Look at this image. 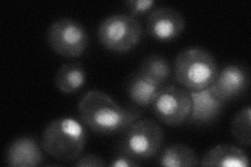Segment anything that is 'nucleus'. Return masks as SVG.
<instances>
[{
    "label": "nucleus",
    "instance_id": "nucleus-1",
    "mask_svg": "<svg viewBox=\"0 0 251 167\" xmlns=\"http://www.w3.org/2000/svg\"><path fill=\"white\" fill-rule=\"evenodd\" d=\"M78 114L84 124L94 133L114 135L122 134L143 113L135 108L122 107L103 91L90 90L78 102Z\"/></svg>",
    "mask_w": 251,
    "mask_h": 167
},
{
    "label": "nucleus",
    "instance_id": "nucleus-2",
    "mask_svg": "<svg viewBox=\"0 0 251 167\" xmlns=\"http://www.w3.org/2000/svg\"><path fill=\"white\" fill-rule=\"evenodd\" d=\"M87 142V134L81 122L72 117L54 119L45 126L41 145L45 154L59 161H75Z\"/></svg>",
    "mask_w": 251,
    "mask_h": 167
},
{
    "label": "nucleus",
    "instance_id": "nucleus-3",
    "mask_svg": "<svg viewBox=\"0 0 251 167\" xmlns=\"http://www.w3.org/2000/svg\"><path fill=\"white\" fill-rule=\"evenodd\" d=\"M218 72L215 57L202 47H187L177 54L174 61V79L187 91L207 88Z\"/></svg>",
    "mask_w": 251,
    "mask_h": 167
},
{
    "label": "nucleus",
    "instance_id": "nucleus-4",
    "mask_svg": "<svg viewBox=\"0 0 251 167\" xmlns=\"http://www.w3.org/2000/svg\"><path fill=\"white\" fill-rule=\"evenodd\" d=\"M163 141L164 132L159 123L139 118L122 133L117 152L141 162L158 154Z\"/></svg>",
    "mask_w": 251,
    "mask_h": 167
},
{
    "label": "nucleus",
    "instance_id": "nucleus-5",
    "mask_svg": "<svg viewBox=\"0 0 251 167\" xmlns=\"http://www.w3.org/2000/svg\"><path fill=\"white\" fill-rule=\"evenodd\" d=\"M143 26L131 14L110 15L100 23L98 38L108 50L119 53L129 52L143 38Z\"/></svg>",
    "mask_w": 251,
    "mask_h": 167
},
{
    "label": "nucleus",
    "instance_id": "nucleus-6",
    "mask_svg": "<svg viewBox=\"0 0 251 167\" xmlns=\"http://www.w3.org/2000/svg\"><path fill=\"white\" fill-rule=\"evenodd\" d=\"M47 43L62 57L77 58L86 51L89 36L82 23L72 18H60L47 29Z\"/></svg>",
    "mask_w": 251,
    "mask_h": 167
},
{
    "label": "nucleus",
    "instance_id": "nucleus-7",
    "mask_svg": "<svg viewBox=\"0 0 251 167\" xmlns=\"http://www.w3.org/2000/svg\"><path fill=\"white\" fill-rule=\"evenodd\" d=\"M152 107L159 121L170 126H179L187 120L191 112L190 93L177 86H162Z\"/></svg>",
    "mask_w": 251,
    "mask_h": 167
},
{
    "label": "nucleus",
    "instance_id": "nucleus-8",
    "mask_svg": "<svg viewBox=\"0 0 251 167\" xmlns=\"http://www.w3.org/2000/svg\"><path fill=\"white\" fill-rule=\"evenodd\" d=\"M146 27L147 34L155 40L172 41L183 33L185 18L173 7H157L149 14Z\"/></svg>",
    "mask_w": 251,
    "mask_h": 167
},
{
    "label": "nucleus",
    "instance_id": "nucleus-9",
    "mask_svg": "<svg viewBox=\"0 0 251 167\" xmlns=\"http://www.w3.org/2000/svg\"><path fill=\"white\" fill-rule=\"evenodd\" d=\"M248 85L249 73L246 67L229 64L219 70L209 87L220 99L226 102L242 95L248 88Z\"/></svg>",
    "mask_w": 251,
    "mask_h": 167
},
{
    "label": "nucleus",
    "instance_id": "nucleus-10",
    "mask_svg": "<svg viewBox=\"0 0 251 167\" xmlns=\"http://www.w3.org/2000/svg\"><path fill=\"white\" fill-rule=\"evenodd\" d=\"M188 93L191 96V112L186 120L188 123L204 125L217 120L226 102L220 99L210 87Z\"/></svg>",
    "mask_w": 251,
    "mask_h": 167
},
{
    "label": "nucleus",
    "instance_id": "nucleus-11",
    "mask_svg": "<svg viewBox=\"0 0 251 167\" xmlns=\"http://www.w3.org/2000/svg\"><path fill=\"white\" fill-rule=\"evenodd\" d=\"M45 161V152L31 136H21L14 139L7 146L4 162L12 167H36Z\"/></svg>",
    "mask_w": 251,
    "mask_h": 167
},
{
    "label": "nucleus",
    "instance_id": "nucleus-12",
    "mask_svg": "<svg viewBox=\"0 0 251 167\" xmlns=\"http://www.w3.org/2000/svg\"><path fill=\"white\" fill-rule=\"evenodd\" d=\"M248 155L240 147L230 144H219L210 148L200 161L201 166L248 167Z\"/></svg>",
    "mask_w": 251,
    "mask_h": 167
},
{
    "label": "nucleus",
    "instance_id": "nucleus-13",
    "mask_svg": "<svg viewBox=\"0 0 251 167\" xmlns=\"http://www.w3.org/2000/svg\"><path fill=\"white\" fill-rule=\"evenodd\" d=\"M162 86L153 81L140 71L130 75L127 82V93L129 98L139 107H149L158 95Z\"/></svg>",
    "mask_w": 251,
    "mask_h": 167
},
{
    "label": "nucleus",
    "instance_id": "nucleus-14",
    "mask_svg": "<svg viewBox=\"0 0 251 167\" xmlns=\"http://www.w3.org/2000/svg\"><path fill=\"white\" fill-rule=\"evenodd\" d=\"M86 77H87L86 69L82 63L63 64L59 67L54 76V85L63 94H74L83 88L86 83Z\"/></svg>",
    "mask_w": 251,
    "mask_h": 167
},
{
    "label": "nucleus",
    "instance_id": "nucleus-15",
    "mask_svg": "<svg viewBox=\"0 0 251 167\" xmlns=\"http://www.w3.org/2000/svg\"><path fill=\"white\" fill-rule=\"evenodd\" d=\"M157 163L166 167H191L200 165V160L193 148L176 143L161 150Z\"/></svg>",
    "mask_w": 251,
    "mask_h": 167
},
{
    "label": "nucleus",
    "instance_id": "nucleus-16",
    "mask_svg": "<svg viewBox=\"0 0 251 167\" xmlns=\"http://www.w3.org/2000/svg\"><path fill=\"white\" fill-rule=\"evenodd\" d=\"M140 72L152 78L160 85H164L172 75V67L166 58L158 54H151L141 63Z\"/></svg>",
    "mask_w": 251,
    "mask_h": 167
},
{
    "label": "nucleus",
    "instance_id": "nucleus-17",
    "mask_svg": "<svg viewBox=\"0 0 251 167\" xmlns=\"http://www.w3.org/2000/svg\"><path fill=\"white\" fill-rule=\"evenodd\" d=\"M251 110L250 106H246L238 111L233 116L230 132L233 139L241 145L250 146L251 144Z\"/></svg>",
    "mask_w": 251,
    "mask_h": 167
},
{
    "label": "nucleus",
    "instance_id": "nucleus-18",
    "mask_svg": "<svg viewBox=\"0 0 251 167\" xmlns=\"http://www.w3.org/2000/svg\"><path fill=\"white\" fill-rule=\"evenodd\" d=\"M125 5L128 7L131 15L137 16L151 13L155 9L156 2L154 0H128L125 2Z\"/></svg>",
    "mask_w": 251,
    "mask_h": 167
},
{
    "label": "nucleus",
    "instance_id": "nucleus-19",
    "mask_svg": "<svg viewBox=\"0 0 251 167\" xmlns=\"http://www.w3.org/2000/svg\"><path fill=\"white\" fill-rule=\"evenodd\" d=\"M75 165L77 167H103L106 166L107 163L103 158L98 155L87 154L78 157L75 162Z\"/></svg>",
    "mask_w": 251,
    "mask_h": 167
},
{
    "label": "nucleus",
    "instance_id": "nucleus-20",
    "mask_svg": "<svg viewBox=\"0 0 251 167\" xmlns=\"http://www.w3.org/2000/svg\"><path fill=\"white\" fill-rule=\"evenodd\" d=\"M139 165V161L121 152H116V155L109 163V166L111 167H136Z\"/></svg>",
    "mask_w": 251,
    "mask_h": 167
}]
</instances>
